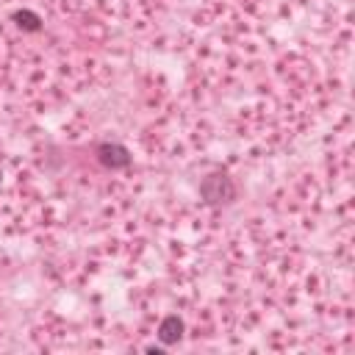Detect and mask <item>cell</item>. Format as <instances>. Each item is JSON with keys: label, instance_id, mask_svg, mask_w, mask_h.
<instances>
[{"label": "cell", "instance_id": "4", "mask_svg": "<svg viewBox=\"0 0 355 355\" xmlns=\"http://www.w3.org/2000/svg\"><path fill=\"white\" fill-rule=\"evenodd\" d=\"M12 20L23 28V31H39L42 28V20H39V14H34V12H28V9H20V12H14L12 14Z\"/></svg>", "mask_w": 355, "mask_h": 355}, {"label": "cell", "instance_id": "5", "mask_svg": "<svg viewBox=\"0 0 355 355\" xmlns=\"http://www.w3.org/2000/svg\"><path fill=\"white\" fill-rule=\"evenodd\" d=\"M0 178H3V172H0Z\"/></svg>", "mask_w": 355, "mask_h": 355}, {"label": "cell", "instance_id": "3", "mask_svg": "<svg viewBox=\"0 0 355 355\" xmlns=\"http://www.w3.org/2000/svg\"><path fill=\"white\" fill-rule=\"evenodd\" d=\"M183 330H186L183 319L175 317V314H170V317H164L161 325H159V339H161V344L170 347V344H178V341L183 339Z\"/></svg>", "mask_w": 355, "mask_h": 355}, {"label": "cell", "instance_id": "2", "mask_svg": "<svg viewBox=\"0 0 355 355\" xmlns=\"http://www.w3.org/2000/svg\"><path fill=\"white\" fill-rule=\"evenodd\" d=\"M98 161L108 170H125L130 164V150L117 145V141H103V145H98Z\"/></svg>", "mask_w": 355, "mask_h": 355}, {"label": "cell", "instance_id": "1", "mask_svg": "<svg viewBox=\"0 0 355 355\" xmlns=\"http://www.w3.org/2000/svg\"><path fill=\"white\" fill-rule=\"evenodd\" d=\"M200 194H203V200L208 203V205H222V203H231L233 200V194H236V189H233V183H231V178L228 175H208L203 183H200Z\"/></svg>", "mask_w": 355, "mask_h": 355}]
</instances>
